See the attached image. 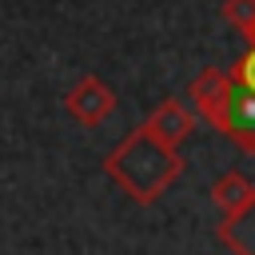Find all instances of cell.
<instances>
[{
  "label": "cell",
  "instance_id": "7",
  "mask_svg": "<svg viewBox=\"0 0 255 255\" xmlns=\"http://www.w3.org/2000/svg\"><path fill=\"white\" fill-rule=\"evenodd\" d=\"M251 195H255V183H251L247 175H239V171H223V175L211 183V199H215V207H219L223 215L239 211Z\"/></svg>",
  "mask_w": 255,
  "mask_h": 255
},
{
  "label": "cell",
  "instance_id": "3",
  "mask_svg": "<svg viewBox=\"0 0 255 255\" xmlns=\"http://www.w3.org/2000/svg\"><path fill=\"white\" fill-rule=\"evenodd\" d=\"M219 131H223L235 147H243V151L255 155V92H251V88H243V84L231 80V92H227V108H223Z\"/></svg>",
  "mask_w": 255,
  "mask_h": 255
},
{
  "label": "cell",
  "instance_id": "6",
  "mask_svg": "<svg viewBox=\"0 0 255 255\" xmlns=\"http://www.w3.org/2000/svg\"><path fill=\"white\" fill-rule=\"evenodd\" d=\"M219 239H223L235 255H255V195H251L239 211L223 215V223H219Z\"/></svg>",
  "mask_w": 255,
  "mask_h": 255
},
{
  "label": "cell",
  "instance_id": "2",
  "mask_svg": "<svg viewBox=\"0 0 255 255\" xmlns=\"http://www.w3.org/2000/svg\"><path fill=\"white\" fill-rule=\"evenodd\" d=\"M64 108H68V116H72L76 124H84V128H100V124L116 112V92H112L100 76H84V80L68 92Z\"/></svg>",
  "mask_w": 255,
  "mask_h": 255
},
{
  "label": "cell",
  "instance_id": "10",
  "mask_svg": "<svg viewBox=\"0 0 255 255\" xmlns=\"http://www.w3.org/2000/svg\"><path fill=\"white\" fill-rule=\"evenodd\" d=\"M251 44H255V32H251Z\"/></svg>",
  "mask_w": 255,
  "mask_h": 255
},
{
  "label": "cell",
  "instance_id": "8",
  "mask_svg": "<svg viewBox=\"0 0 255 255\" xmlns=\"http://www.w3.org/2000/svg\"><path fill=\"white\" fill-rule=\"evenodd\" d=\"M223 20L239 36L251 40V32H255V0H223Z\"/></svg>",
  "mask_w": 255,
  "mask_h": 255
},
{
  "label": "cell",
  "instance_id": "5",
  "mask_svg": "<svg viewBox=\"0 0 255 255\" xmlns=\"http://www.w3.org/2000/svg\"><path fill=\"white\" fill-rule=\"evenodd\" d=\"M143 128H147L155 139H163L167 147H179V143L195 131V108H187L183 100L167 96V100H159V104L151 108V116L143 120Z\"/></svg>",
  "mask_w": 255,
  "mask_h": 255
},
{
  "label": "cell",
  "instance_id": "1",
  "mask_svg": "<svg viewBox=\"0 0 255 255\" xmlns=\"http://www.w3.org/2000/svg\"><path fill=\"white\" fill-rule=\"evenodd\" d=\"M183 155L175 147H167L163 139H155L143 124L131 128L108 155H104V171L135 199V203H155L183 171Z\"/></svg>",
  "mask_w": 255,
  "mask_h": 255
},
{
  "label": "cell",
  "instance_id": "9",
  "mask_svg": "<svg viewBox=\"0 0 255 255\" xmlns=\"http://www.w3.org/2000/svg\"><path fill=\"white\" fill-rule=\"evenodd\" d=\"M231 80L255 92V44H251V48H247V52H243L235 64H231Z\"/></svg>",
  "mask_w": 255,
  "mask_h": 255
},
{
  "label": "cell",
  "instance_id": "4",
  "mask_svg": "<svg viewBox=\"0 0 255 255\" xmlns=\"http://www.w3.org/2000/svg\"><path fill=\"white\" fill-rule=\"evenodd\" d=\"M227 92H231V72H219V68H199V76L187 84V100H191L195 116L207 120L211 128H219V120H223Z\"/></svg>",
  "mask_w": 255,
  "mask_h": 255
}]
</instances>
